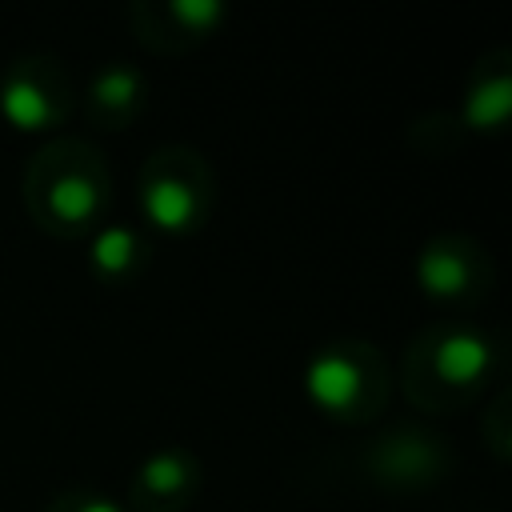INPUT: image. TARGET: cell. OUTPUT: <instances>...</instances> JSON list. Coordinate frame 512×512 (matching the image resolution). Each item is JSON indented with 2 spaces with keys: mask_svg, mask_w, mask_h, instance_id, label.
Wrapping results in <instances>:
<instances>
[{
  "mask_svg": "<svg viewBox=\"0 0 512 512\" xmlns=\"http://www.w3.org/2000/svg\"><path fill=\"white\" fill-rule=\"evenodd\" d=\"M80 512H120V504H112V500H88Z\"/></svg>",
  "mask_w": 512,
  "mask_h": 512,
  "instance_id": "7c38bea8",
  "label": "cell"
},
{
  "mask_svg": "<svg viewBox=\"0 0 512 512\" xmlns=\"http://www.w3.org/2000/svg\"><path fill=\"white\" fill-rule=\"evenodd\" d=\"M144 212H148L152 224H160V228H168V232H180V228L192 220L196 200H192V192H188L184 180L160 176V180H152V184L144 188Z\"/></svg>",
  "mask_w": 512,
  "mask_h": 512,
  "instance_id": "3957f363",
  "label": "cell"
},
{
  "mask_svg": "<svg viewBox=\"0 0 512 512\" xmlns=\"http://www.w3.org/2000/svg\"><path fill=\"white\" fill-rule=\"evenodd\" d=\"M136 88H140V76L128 72V68H108L92 80V96L100 104H128L136 96Z\"/></svg>",
  "mask_w": 512,
  "mask_h": 512,
  "instance_id": "9c48e42d",
  "label": "cell"
},
{
  "mask_svg": "<svg viewBox=\"0 0 512 512\" xmlns=\"http://www.w3.org/2000/svg\"><path fill=\"white\" fill-rule=\"evenodd\" d=\"M416 276L432 296H456L468 284V264L448 248H428L416 264Z\"/></svg>",
  "mask_w": 512,
  "mask_h": 512,
  "instance_id": "5b68a950",
  "label": "cell"
},
{
  "mask_svg": "<svg viewBox=\"0 0 512 512\" xmlns=\"http://www.w3.org/2000/svg\"><path fill=\"white\" fill-rule=\"evenodd\" d=\"M488 360H492V348H488V340L476 336V332H452V336L440 340V348H436V372H440V380H448V384H468V380H476V376L488 368Z\"/></svg>",
  "mask_w": 512,
  "mask_h": 512,
  "instance_id": "7a4b0ae2",
  "label": "cell"
},
{
  "mask_svg": "<svg viewBox=\"0 0 512 512\" xmlns=\"http://www.w3.org/2000/svg\"><path fill=\"white\" fill-rule=\"evenodd\" d=\"M508 108H512V80H508V76H492L488 84H480V88L468 96L464 120H468L472 128H492V124H500V120L508 116Z\"/></svg>",
  "mask_w": 512,
  "mask_h": 512,
  "instance_id": "8992f818",
  "label": "cell"
},
{
  "mask_svg": "<svg viewBox=\"0 0 512 512\" xmlns=\"http://www.w3.org/2000/svg\"><path fill=\"white\" fill-rule=\"evenodd\" d=\"M168 8H172L176 20H184V24H192V28L212 24V20L220 16V4H216V0H172Z\"/></svg>",
  "mask_w": 512,
  "mask_h": 512,
  "instance_id": "8fae6325",
  "label": "cell"
},
{
  "mask_svg": "<svg viewBox=\"0 0 512 512\" xmlns=\"http://www.w3.org/2000/svg\"><path fill=\"white\" fill-rule=\"evenodd\" d=\"M144 484L156 488V492H172L184 484V460L172 456V452H156L144 460Z\"/></svg>",
  "mask_w": 512,
  "mask_h": 512,
  "instance_id": "30bf717a",
  "label": "cell"
},
{
  "mask_svg": "<svg viewBox=\"0 0 512 512\" xmlns=\"http://www.w3.org/2000/svg\"><path fill=\"white\" fill-rule=\"evenodd\" d=\"M132 252H136V236L128 228H120V224L96 232V240H92V264L100 272H124Z\"/></svg>",
  "mask_w": 512,
  "mask_h": 512,
  "instance_id": "ba28073f",
  "label": "cell"
},
{
  "mask_svg": "<svg viewBox=\"0 0 512 512\" xmlns=\"http://www.w3.org/2000/svg\"><path fill=\"white\" fill-rule=\"evenodd\" d=\"M0 112H4L8 124H16L24 132H36L52 120V104H48L44 88L36 80H24V76H12L0 88Z\"/></svg>",
  "mask_w": 512,
  "mask_h": 512,
  "instance_id": "277c9868",
  "label": "cell"
},
{
  "mask_svg": "<svg viewBox=\"0 0 512 512\" xmlns=\"http://www.w3.org/2000/svg\"><path fill=\"white\" fill-rule=\"evenodd\" d=\"M304 388L320 408H348L360 392V368L340 352L312 356L304 368Z\"/></svg>",
  "mask_w": 512,
  "mask_h": 512,
  "instance_id": "6da1fadb",
  "label": "cell"
},
{
  "mask_svg": "<svg viewBox=\"0 0 512 512\" xmlns=\"http://www.w3.org/2000/svg\"><path fill=\"white\" fill-rule=\"evenodd\" d=\"M48 200H52V212H56L60 220H88L92 208H96V188H92L88 176L68 172V176H60V180L52 184Z\"/></svg>",
  "mask_w": 512,
  "mask_h": 512,
  "instance_id": "52a82bcc",
  "label": "cell"
}]
</instances>
